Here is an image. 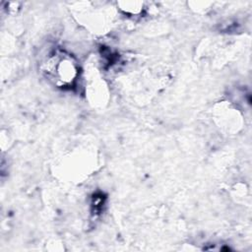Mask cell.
<instances>
[{
    "label": "cell",
    "instance_id": "obj_1",
    "mask_svg": "<svg viewBox=\"0 0 252 252\" xmlns=\"http://www.w3.org/2000/svg\"><path fill=\"white\" fill-rule=\"evenodd\" d=\"M53 69L56 71L53 73V77L57 78L58 82H62L63 85L72 84L77 76V67L74 61L67 56H60L57 60V64Z\"/></svg>",
    "mask_w": 252,
    "mask_h": 252
}]
</instances>
